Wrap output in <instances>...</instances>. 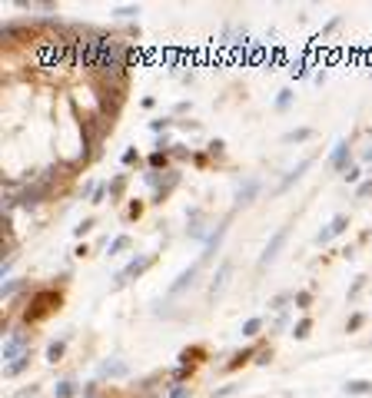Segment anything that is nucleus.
<instances>
[{
	"label": "nucleus",
	"mask_w": 372,
	"mask_h": 398,
	"mask_svg": "<svg viewBox=\"0 0 372 398\" xmlns=\"http://www.w3.org/2000/svg\"><path fill=\"white\" fill-rule=\"evenodd\" d=\"M60 302H63V296H60L57 289H37V292H33V299H30V305L24 309V322L27 325L44 322L47 316H53V312L60 309Z\"/></svg>",
	"instance_id": "1"
},
{
	"label": "nucleus",
	"mask_w": 372,
	"mask_h": 398,
	"mask_svg": "<svg viewBox=\"0 0 372 398\" xmlns=\"http://www.w3.org/2000/svg\"><path fill=\"white\" fill-rule=\"evenodd\" d=\"M203 355H206V352H203L200 345H193V348H183V352H180V365H186V368H196V365L203 362Z\"/></svg>",
	"instance_id": "5"
},
{
	"label": "nucleus",
	"mask_w": 372,
	"mask_h": 398,
	"mask_svg": "<svg viewBox=\"0 0 372 398\" xmlns=\"http://www.w3.org/2000/svg\"><path fill=\"white\" fill-rule=\"evenodd\" d=\"M259 329H263V319H249V322L243 325V335H246V339H256Z\"/></svg>",
	"instance_id": "15"
},
{
	"label": "nucleus",
	"mask_w": 372,
	"mask_h": 398,
	"mask_svg": "<svg viewBox=\"0 0 372 398\" xmlns=\"http://www.w3.org/2000/svg\"><path fill=\"white\" fill-rule=\"evenodd\" d=\"M283 242H286V229H279L276 236H272V242L266 246V253H263V259H259V265H266V262H272L279 256V249H283Z\"/></svg>",
	"instance_id": "4"
},
{
	"label": "nucleus",
	"mask_w": 372,
	"mask_h": 398,
	"mask_svg": "<svg viewBox=\"0 0 372 398\" xmlns=\"http://www.w3.org/2000/svg\"><path fill=\"white\" fill-rule=\"evenodd\" d=\"M83 398H96V382H90V385L83 388Z\"/></svg>",
	"instance_id": "31"
},
{
	"label": "nucleus",
	"mask_w": 372,
	"mask_h": 398,
	"mask_svg": "<svg viewBox=\"0 0 372 398\" xmlns=\"http://www.w3.org/2000/svg\"><path fill=\"white\" fill-rule=\"evenodd\" d=\"M133 163L140 166V153H136V150H126V153H123V166H133Z\"/></svg>",
	"instance_id": "23"
},
{
	"label": "nucleus",
	"mask_w": 372,
	"mask_h": 398,
	"mask_svg": "<svg viewBox=\"0 0 372 398\" xmlns=\"http://www.w3.org/2000/svg\"><path fill=\"white\" fill-rule=\"evenodd\" d=\"M150 265H153V256H143V259H133L130 265H126V269H120V272H116V289H120V285H126L133 276H143V272L150 269Z\"/></svg>",
	"instance_id": "2"
},
{
	"label": "nucleus",
	"mask_w": 372,
	"mask_h": 398,
	"mask_svg": "<svg viewBox=\"0 0 372 398\" xmlns=\"http://www.w3.org/2000/svg\"><path fill=\"white\" fill-rule=\"evenodd\" d=\"M346 153H349V146H346V143H339V146H336V153H332V159H329V163H332L336 170H342V173L349 170V163H346Z\"/></svg>",
	"instance_id": "8"
},
{
	"label": "nucleus",
	"mask_w": 372,
	"mask_h": 398,
	"mask_svg": "<svg viewBox=\"0 0 372 398\" xmlns=\"http://www.w3.org/2000/svg\"><path fill=\"white\" fill-rule=\"evenodd\" d=\"M309 136H312V130H296V133H289L286 139H296V143H299V139H309Z\"/></svg>",
	"instance_id": "27"
},
{
	"label": "nucleus",
	"mask_w": 372,
	"mask_h": 398,
	"mask_svg": "<svg viewBox=\"0 0 372 398\" xmlns=\"http://www.w3.org/2000/svg\"><path fill=\"white\" fill-rule=\"evenodd\" d=\"M342 176H346V183H359V176H362V170L359 166H349L346 173H342Z\"/></svg>",
	"instance_id": "21"
},
{
	"label": "nucleus",
	"mask_w": 372,
	"mask_h": 398,
	"mask_svg": "<svg viewBox=\"0 0 372 398\" xmlns=\"http://www.w3.org/2000/svg\"><path fill=\"white\" fill-rule=\"evenodd\" d=\"M286 103H289V90H283V96H279V100H276V107H279V110H283V107H286Z\"/></svg>",
	"instance_id": "32"
},
{
	"label": "nucleus",
	"mask_w": 372,
	"mask_h": 398,
	"mask_svg": "<svg viewBox=\"0 0 372 398\" xmlns=\"http://www.w3.org/2000/svg\"><path fill=\"white\" fill-rule=\"evenodd\" d=\"M346 226H349V216H342V213H339V216H336V219H332V222H329V226H326V229H322L319 236H316V242H319V246H326V242L332 239V236L346 233Z\"/></svg>",
	"instance_id": "3"
},
{
	"label": "nucleus",
	"mask_w": 372,
	"mask_h": 398,
	"mask_svg": "<svg viewBox=\"0 0 372 398\" xmlns=\"http://www.w3.org/2000/svg\"><path fill=\"white\" fill-rule=\"evenodd\" d=\"M30 359H33V352H24V355H20V359H17V362H10V365H7V368H4V375H7V379H17V375H20V372H24V368H27V365H30Z\"/></svg>",
	"instance_id": "6"
},
{
	"label": "nucleus",
	"mask_w": 372,
	"mask_h": 398,
	"mask_svg": "<svg viewBox=\"0 0 372 398\" xmlns=\"http://www.w3.org/2000/svg\"><path fill=\"white\" fill-rule=\"evenodd\" d=\"M146 163L153 166V170H160V166H170V150H156V153H150V159Z\"/></svg>",
	"instance_id": "12"
},
{
	"label": "nucleus",
	"mask_w": 372,
	"mask_h": 398,
	"mask_svg": "<svg viewBox=\"0 0 372 398\" xmlns=\"http://www.w3.org/2000/svg\"><path fill=\"white\" fill-rule=\"evenodd\" d=\"M123 249H130V236H116V239L110 242V256H120Z\"/></svg>",
	"instance_id": "13"
},
{
	"label": "nucleus",
	"mask_w": 372,
	"mask_h": 398,
	"mask_svg": "<svg viewBox=\"0 0 372 398\" xmlns=\"http://www.w3.org/2000/svg\"><path fill=\"white\" fill-rule=\"evenodd\" d=\"M362 289H366V276H359V279H356V285H353V289H349V299H356V296H359Z\"/></svg>",
	"instance_id": "24"
},
{
	"label": "nucleus",
	"mask_w": 372,
	"mask_h": 398,
	"mask_svg": "<svg viewBox=\"0 0 372 398\" xmlns=\"http://www.w3.org/2000/svg\"><path fill=\"white\" fill-rule=\"evenodd\" d=\"M356 196L359 199H366V196H372V179H366V183L359 186V190H356Z\"/></svg>",
	"instance_id": "25"
},
{
	"label": "nucleus",
	"mask_w": 372,
	"mask_h": 398,
	"mask_svg": "<svg viewBox=\"0 0 372 398\" xmlns=\"http://www.w3.org/2000/svg\"><path fill=\"white\" fill-rule=\"evenodd\" d=\"M286 302H289V296H276V299H272V309L283 312V309H286Z\"/></svg>",
	"instance_id": "29"
},
{
	"label": "nucleus",
	"mask_w": 372,
	"mask_h": 398,
	"mask_svg": "<svg viewBox=\"0 0 372 398\" xmlns=\"http://www.w3.org/2000/svg\"><path fill=\"white\" fill-rule=\"evenodd\" d=\"M37 392H40V388H37V385H30V388H20V392L13 395V398H37Z\"/></svg>",
	"instance_id": "26"
},
{
	"label": "nucleus",
	"mask_w": 372,
	"mask_h": 398,
	"mask_svg": "<svg viewBox=\"0 0 372 398\" xmlns=\"http://www.w3.org/2000/svg\"><path fill=\"white\" fill-rule=\"evenodd\" d=\"M256 352H259V345H249V348H243V352H236V355H233V362L226 365V372H236L240 365H246V362H249Z\"/></svg>",
	"instance_id": "7"
},
{
	"label": "nucleus",
	"mask_w": 372,
	"mask_h": 398,
	"mask_svg": "<svg viewBox=\"0 0 372 398\" xmlns=\"http://www.w3.org/2000/svg\"><path fill=\"white\" fill-rule=\"evenodd\" d=\"M362 325H366V316H359V312H356V316H353V319H349V322H346V332H359Z\"/></svg>",
	"instance_id": "18"
},
{
	"label": "nucleus",
	"mask_w": 372,
	"mask_h": 398,
	"mask_svg": "<svg viewBox=\"0 0 372 398\" xmlns=\"http://www.w3.org/2000/svg\"><path fill=\"white\" fill-rule=\"evenodd\" d=\"M53 395L57 398H73L76 395V388H73V382H60L57 388H53Z\"/></svg>",
	"instance_id": "16"
},
{
	"label": "nucleus",
	"mask_w": 372,
	"mask_h": 398,
	"mask_svg": "<svg viewBox=\"0 0 372 398\" xmlns=\"http://www.w3.org/2000/svg\"><path fill=\"white\" fill-rule=\"evenodd\" d=\"M309 329H312V319H303V322H296V325H292V339H306V335H309Z\"/></svg>",
	"instance_id": "14"
},
{
	"label": "nucleus",
	"mask_w": 372,
	"mask_h": 398,
	"mask_svg": "<svg viewBox=\"0 0 372 398\" xmlns=\"http://www.w3.org/2000/svg\"><path fill=\"white\" fill-rule=\"evenodd\" d=\"M170 123H173V120H153V123H150V130H153V133H160V130L170 127Z\"/></svg>",
	"instance_id": "30"
},
{
	"label": "nucleus",
	"mask_w": 372,
	"mask_h": 398,
	"mask_svg": "<svg viewBox=\"0 0 372 398\" xmlns=\"http://www.w3.org/2000/svg\"><path fill=\"white\" fill-rule=\"evenodd\" d=\"M269 359H272V348H263V345H259V359H256V362H259V365H266Z\"/></svg>",
	"instance_id": "28"
},
{
	"label": "nucleus",
	"mask_w": 372,
	"mask_h": 398,
	"mask_svg": "<svg viewBox=\"0 0 372 398\" xmlns=\"http://www.w3.org/2000/svg\"><path fill=\"white\" fill-rule=\"evenodd\" d=\"M292 302H296V309H309L312 296H309V292H296V296H292Z\"/></svg>",
	"instance_id": "19"
},
{
	"label": "nucleus",
	"mask_w": 372,
	"mask_h": 398,
	"mask_svg": "<svg viewBox=\"0 0 372 398\" xmlns=\"http://www.w3.org/2000/svg\"><path fill=\"white\" fill-rule=\"evenodd\" d=\"M346 392H353V395H369V392H372V382L353 379V382H346Z\"/></svg>",
	"instance_id": "9"
},
{
	"label": "nucleus",
	"mask_w": 372,
	"mask_h": 398,
	"mask_svg": "<svg viewBox=\"0 0 372 398\" xmlns=\"http://www.w3.org/2000/svg\"><path fill=\"white\" fill-rule=\"evenodd\" d=\"M143 209H146L143 202H140V199H133L130 206H126V219H140V216H143Z\"/></svg>",
	"instance_id": "17"
},
{
	"label": "nucleus",
	"mask_w": 372,
	"mask_h": 398,
	"mask_svg": "<svg viewBox=\"0 0 372 398\" xmlns=\"http://www.w3.org/2000/svg\"><path fill=\"white\" fill-rule=\"evenodd\" d=\"M362 159H366V163H372V146H369L366 153H362Z\"/></svg>",
	"instance_id": "33"
},
{
	"label": "nucleus",
	"mask_w": 372,
	"mask_h": 398,
	"mask_svg": "<svg viewBox=\"0 0 372 398\" xmlns=\"http://www.w3.org/2000/svg\"><path fill=\"white\" fill-rule=\"evenodd\" d=\"M63 352H67V342H50V345H47V362L57 365V362L63 359Z\"/></svg>",
	"instance_id": "10"
},
{
	"label": "nucleus",
	"mask_w": 372,
	"mask_h": 398,
	"mask_svg": "<svg viewBox=\"0 0 372 398\" xmlns=\"http://www.w3.org/2000/svg\"><path fill=\"white\" fill-rule=\"evenodd\" d=\"M123 190H126V173H120V176H116L113 183H110V199H113V202H120Z\"/></svg>",
	"instance_id": "11"
},
{
	"label": "nucleus",
	"mask_w": 372,
	"mask_h": 398,
	"mask_svg": "<svg viewBox=\"0 0 372 398\" xmlns=\"http://www.w3.org/2000/svg\"><path fill=\"white\" fill-rule=\"evenodd\" d=\"M166 398H189V385H173V392Z\"/></svg>",
	"instance_id": "22"
},
{
	"label": "nucleus",
	"mask_w": 372,
	"mask_h": 398,
	"mask_svg": "<svg viewBox=\"0 0 372 398\" xmlns=\"http://www.w3.org/2000/svg\"><path fill=\"white\" fill-rule=\"evenodd\" d=\"M93 226H96V219H93V216H90V219H83L80 226L73 229V233H76V236H87V233H90V229H93Z\"/></svg>",
	"instance_id": "20"
}]
</instances>
